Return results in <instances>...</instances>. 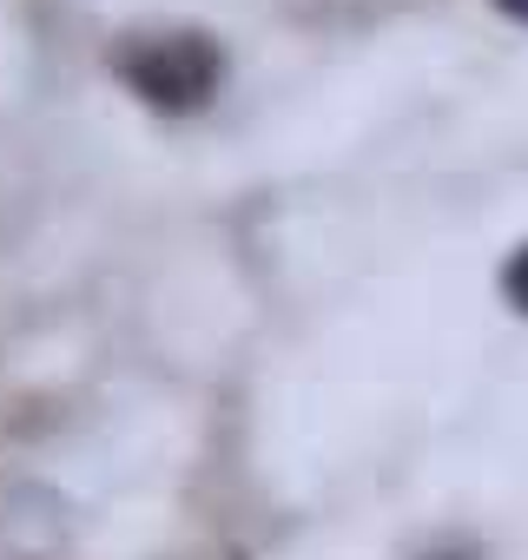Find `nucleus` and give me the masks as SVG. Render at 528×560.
<instances>
[{
  "label": "nucleus",
  "mask_w": 528,
  "mask_h": 560,
  "mask_svg": "<svg viewBox=\"0 0 528 560\" xmlns=\"http://www.w3.org/2000/svg\"><path fill=\"white\" fill-rule=\"evenodd\" d=\"M113 73H119L139 100L179 113V106L211 100V86H218V73H225V54H218L205 34H126V40L113 47Z\"/></svg>",
  "instance_id": "obj_1"
},
{
  "label": "nucleus",
  "mask_w": 528,
  "mask_h": 560,
  "mask_svg": "<svg viewBox=\"0 0 528 560\" xmlns=\"http://www.w3.org/2000/svg\"><path fill=\"white\" fill-rule=\"evenodd\" d=\"M502 291L515 298V311H528V244L508 257V270H502Z\"/></svg>",
  "instance_id": "obj_2"
},
{
  "label": "nucleus",
  "mask_w": 528,
  "mask_h": 560,
  "mask_svg": "<svg viewBox=\"0 0 528 560\" xmlns=\"http://www.w3.org/2000/svg\"><path fill=\"white\" fill-rule=\"evenodd\" d=\"M502 8H508V14H521V21H528V0H502Z\"/></svg>",
  "instance_id": "obj_3"
}]
</instances>
